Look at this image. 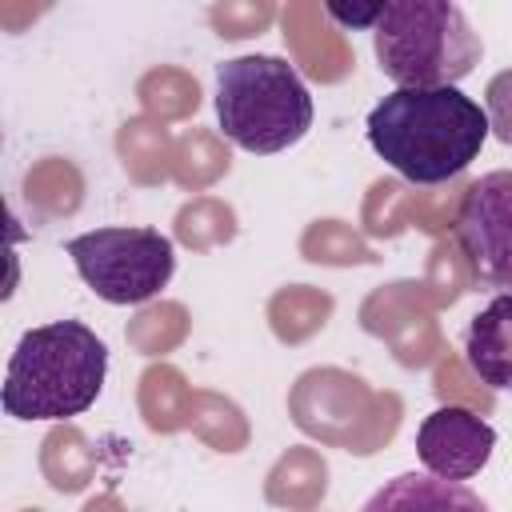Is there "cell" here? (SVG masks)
I'll list each match as a JSON object with an SVG mask.
<instances>
[{
    "label": "cell",
    "mask_w": 512,
    "mask_h": 512,
    "mask_svg": "<svg viewBox=\"0 0 512 512\" xmlns=\"http://www.w3.org/2000/svg\"><path fill=\"white\" fill-rule=\"evenodd\" d=\"M488 116L460 88H396L368 112V144L412 184L456 180L484 148Z\"/></svg>",
    "instance_id": "cell-1"
},
{
    "label": "cell",
    "mask_w": 512,
    "mask_h": 512,
    "mask_svg": "<svg viewBox=\"0 0 512 512\" xmlns=\"http://www.w3.org/2000/svg\"><path fill=\"white\" fill-rule=\"evenodd\" d=\"M108 376L104 340L80 320L36 324L20 336L0 404L16 420H68L96 404Z\"/></svg>",
    "instance_id": "cell-2"
},
{
    "label": "cell",
    "mask_w": 512,
    "mask_h": 512,
    "mask_svg": "<svg viewBox=\"0 0 512 512\" xmlns=\"http://www.w3.org/2000/svg\"><path fill=\"white\" fill-rule=\"evenodd\" d=\"M380 72L400 88H456L480 56V32L452 0H396L380 4L372 24Z\"/></svg>",
    "instance_id": "cell-3"
},
{
    "label": "cell",
    "mask_w": 512,
    "mask_h": 512,
    "mask_svg": "<svg viewBox=\"0 0 512 512\" xmlns=\"http://www.w3.org/2000/svg\"><path fill=\"white\" fill-rule=\"evenodd\" d=\"M312 96L284 56H236L216 64V116L224 136L256 156H272L304 140L312 128Z\"/></svg>",
    "instance_id": "cell-4"
},
{
    "label": "cell",
    "mask_w": 512,
    "mask_h": 512,
    "mask_svg": "<svg viewBox=\"0 0 512 512\" xmlns=\"http://www.w3.org/2000/svg\"><path fill=\"white\" fill-rule=\"evenodd\" d=\"M288 412L300 432L360 456L384 448L400 428V396L368 392L360 376L340 368L304 372L288 396Z\"/></svg>",
    "instance_id": "cell-5"
},
{
    "label": "cell",
    "mask_w": 512,
    "mask_h": 512,
    "mask_svg": "<svg viewBox=\"0 0 512 512\" xmlns=\"http://www.w3.org/2000/svg\"><path fill=\"white\" fill-rule=\"evenodd\" d=\"M80 280L108 304H144L176 272L172 240L156 228H96L68 240Z\"/></svg>",
    "instance_id": "cell-6"
},
{
    "label": "cell",
    "mask_w": 512,
    "mask_h": 512,
    "mask_svg": "<svg viewBox=\"0 0 512 512\" xmlns=\"http://www.w3.org/2000/svg\"><path fill=\"white\" fill-rule=\"evenodd\" d=\"M452 240L476 284L512 292V172L496 168L472 180L452 216Z\"/></svg>",
    "instance_id": "cell-7"
},
{
    "label": "cell",
    "mask_w": 512,
    "mask_h": 512,
    "mask_svg": "<svg viewBox=\"0 0 512 512\" xmlns=\"http://www.w3.org/2000/svg\"><path fill=\"white\" fill-rule=\"evenodd\" d=\"M496 448V428L460 404H444L428 412L416 428V456L424 472L440 480H468L476 476Z\"/></svg>",
    "instance_id": "cell-8"
},
{
    "label": "cell",
    "mask_w": 512,
    "mask_h": 512,
    "mask_svg": "<svg viewBox=\"0 0 512 512\" xmlns=\"http://www.w3.org/2000/svg\"><path fill=\"white\" fill-rule=\"evenodd\" d=\"M280 24H284V40L296 56V64L320 80V84H336L352 72V48L344 40V32L332 24V16L324 12V4H288L280 12Z\"/></svg>",
    "instance_id": "cell-9"
},
{
    "label": "cell",
    "mask_w": 512,
    "mask_h": 512,
    "mask_svg": "<svg viewBox=\"0 0 512 512\" xmlns=\"http://www.w3.org/2000/svg\"><path fill=\"white\" fill-rule=\"evenodd\" d=\"M464 356L484 388L512 392V292L492 296L464 328Z\"/></svg>",
    "instance_id": "cell-10"
},
{
    "label": "cell",
    "mask_w": 512,
    "mask_h": 512,
    "mask_svg": "<svg viewBox=\"0 0 512 512\" xmlns=\"http://www.w3.org/2000/svg\"><path fill=\"white\" fill-rule=\"evenodd\" d=\"M360 512H488V504L460 480L432 472H400L384 480Z\"/></svg>",
    "instance_id": "cell-11"
},
{
    "label": "cell",
    "mask_w": 512,
    "mask_h": 512,
    "mask_svg": "<svg viewBox=\"0 0 512 512\" xmlns=\"http://www.w3.org/2000/svg\"><path fill=\"white\" fill-rule=\"evenodd\" d=\"M328 492V464L312 448H288V456L276 460L268 472L264 496L268 504L292 508V512H312Z\"/></svg>",
    "instance_id": "cell-12"
},
{
    "label": "cell",
    "mask_w": 512,
    "mask_h": 512,
    "mask_svg": "<svg viewBox=\"0 0 512 512\" xmlns=\"http://www.w3.org/2000/svg\"><path fill=\"white\" fill-rule=\"evenodd\" d=\"M172 140H168V128L156 124V120H124L120 124V136H116V152L128 168L132 180L140 184H160L168 172H172Z\"/></svg>",
    "instance_id": "cell-13"
},
{
    "label": "cell",
    "mask_w": 512,
    "mask_h": 512,
    "mask_svg": "<svg viewBox=\"0 0 512 512\" xmlns=\"http://www.w3.org/2000/svg\"><path fill=\"white\" fill-rule=\"evenodd\" d=\"M328 312H332V296L320 292V288H308V284L280 288V292L272 296V304H268L272 332H276L284 344L308 340L316 328L328 324Z\"/></svg>",
    "instance_id": "cell-14"
},
{
    "label": "cell",
    "mask_w": 512,
    "mask_h": 512,
    "mask_svg": "<svg viewBox=\"0 0 512 512\" xmlns=\"http://www.w3.org/2000/svg\"><path fill=\"white\" fill-rule=\"evenodd\" d=\"M188 400L192 388L172 364H152L140 376V412L152 432H176L188 424Z\"/></svg>",
    "instance_id": "cell-15"
},
{
    "label": "cell",
    "mask_w": 512,
    "mask_h": 512,
    "mask_svg": "<svg viewBox=\"0 0 512 512\" xmlns=\"http://www.w3.org/2000/svg\"><path fill=\"white\" fill-rule=\"evenodd\" d=\"M188 424L200 440H208L212 448L220 452H240L248 444V424H244V412L216 396V392H192L188 400Z\"/></svg>",
    "instance_id": "cell-16"
},
{
    "label": "cell",
    "mask_w": 512,
    "mask_h": 512,
    "mask_svg": "<svg viewBox=\"0 0 512 512\" xmlns=\"http://www.w3.org/2000/svg\"><path fill=\"white\" fill-rule=\"evenodd\" d=\"M40 464H44V476H48V484H52L56 492H80V488L88 484V476H92L88 440H84L76 428L60 424V428L48 432Z\"/></svg>",
    "instance_id": "cell-17"
},
{
    "label": "cell",
    "mask_w": 512,
    "mask_h": 512,
    "mask_svg": "<svg viewBox=\"0 0 512 512\" xmlns=\"http://www.w3.org/2000/svg\"><path fill=\"white\" fill-rule=\"evenodd\" d=\"M228 164H232L228 148H224L212 132H204V128L184 132V136L176 140V148H172V176H176V184H184V188H204V184H212L216 176L228 172Z\"/></svg>",
    "instance_id": "cell-18"
},
{
    "label": "cell",
    "mask_w": 512,
    "mask_h": 512,
    "mask_svg": "<svg viewBox=\"0 0 512 512\" xmlns=\"http://www.w3.org/2000/svg\"><path fill=\"white\" fill-rule=\"evenodd\" d=\"M136 96H140V104H144L152 116L176 120V116L196 112V104H200V84H196V76H188V72H180V68H152V72L140 76Z\"/></svg>",
    "instance_id": "cell-19"
},
{
    "label": "cell",
    "mask_w": 512,
    "mask_h": 512,
    "mask_svg": "<svg viewBox=\"0 0 512 512\" xmlns=\"http://www.w3.org/2000/svg\"><path fill=\"white\" fill-rule=\"evenodd\" d=\"M232 236H236V212L212 196H200L176 212V240L188 248L228 244Z\"/></svg>",
    "instance_id": "cell-20"
},
{
    "label": "cell",
    "mask_w": 512,
    "mask_h": 512,
    "mask_svg": "<svg viewBox=\"0 0 512 512\" xmlns=\"http://www.w3.org/2000/svg\"><path fill=\"white\" fill-rule=\"evenodd\" d=\"M300 252L312 264H376V252L340 220H316L304 232Z\"/></svg>",
    "instance_id": "cell-21"
},
{
    "label": "cell",
    "mask_w": 512,
    "mask_h": 512,
    "mask_svg": "<svg viewBox=\"0 0 512 512\" xmlns=\"http://www.w3.org/2000/svg\"><path fill=\"white\" fill-rule=\"evenodd\" d=\"M24 188H28V200L40 204V208L52 212V216H68V212H76L80 192H84L80 172H76L68 160H56V156H52L48 164L32 168Z\"/></svg>",
    "instance_id": "cell-22"
},
{
    "label": "cell",
    "mask_w": 512,
    "mask_h": 512,
    "mask_svg": "<svg viewBox=\"0 0 512 512\" xmlns=\"http://www.w3.org/2000/svg\"><path fill=\"white\" fill-rule=\"evenodd\" d=\"M184 332H188V312H184L180 304H152V308H144V312L128 324V340H132L140 352H148V356L168 352L172 344L184 340Z\"/></svg>",
    "instance_id": "cell-23"
},
{
    "label": "cell",
    "mask_w": 512,
    "mask_h": 512,
    "mask_svg": "<svg viewBox=\"0 0 512 512\" xmlns=\"http://www.w3.org/2000/svg\"><path fill=\"white\" fill-rule=\"evenodd\" d=\"M208 20L216 28V36L224 40H244V36H256L264 32L272 20H276V8L264 4V0H224V4H212L208 8Z\"/></svg>",
    "instance_id": "cell-24"
},
{
    "label": "cell",
    "mask_w": 512,
    "mask_h": 512,
    "mask_svg": "<svg viewBox=\"0 0 512 512\" xmlns=\"http://www.w3.org/2000/svg\"><path fill=\"white\" fill-rule=\"evenodd\" d=\"M484 116H488V132L500 144H512V68L496 72L484 88Z\"/></svg>",
    "instance_id": "cell-25"
},
{
    "label": "cell",
    "mask_w": 512,
    "mask_h": 512,
    "mask_svg": "<svg viewBox=\"0 0 512 512\" xmlns=\"http://www.w3.org/2000/svg\"><path fill=\"white\" fill-rule=\"evenodd\" d=\"M84 512H124V504H120V500L108 492V496H96V500H88V504H84Z\"/></svg>",
    "instance_id": "cell-26"
}]
</instances>
